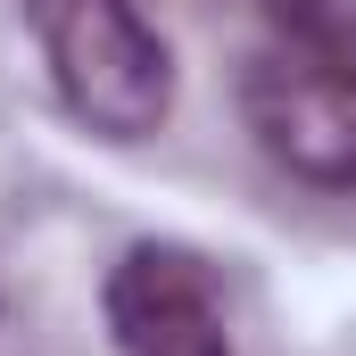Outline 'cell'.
<instances>
[{
    "mask_svg": "<svg viewBox=\"0 0 356 356\" xmlns=\"http://www.w3.org/2000/svg\"><path fill=\"white\" fill-rule=\"evenodd\" d=\"M58 99L108 141H141L175 116V58L141 0H25Z\"/></svg>",
    "mask_w": 356,
    "mask_h": 356,
    "instance_id": "1",
    "label": "cell"
},
{
    "mask_svg": "<svg viewBox=\"0 0 356 356\" xmlns=\"http://www.w3.org/2000/svg\"><path fill=\"white\" fill-rule=\"evenodd\" d=\"M241 116L282 175L315 191H356V58L282 50L241 83Z\"/></svg>",
    "mask_w": 356,
    "mask_h": 356,
    "instance_id": "2",
    "label": "cell"
},
{
    "mask_svg": "<svg viewBox=\"0 0 356 356\" xmlns=\"http://www.w3.org/2000/svg\"><path fill=\"white\" fill-rule=\"evenodd\" d=\"M108 340L116 356H232L216 273L175 241H141L108 266Z\"/></svg>",
    "mask_w": 356,
    "mask_h": 356,
    "instance_id": "3",
    "label": "cell"
},
{
    "mask_svg": "<svg viewBox=\"0 0 356 356\" xmlns=\"http://www.w3.org/2000/svg\"><path fill=\"white\" fill-rule=\"evenodd\" d=\"M257 8L290 33V50L356 58V0H257Z\"/></svg>",
    "mask_w": 356,
    "mask_h": 356,
    "instance_id": "4",
    "label": "cell"
}]
</instances>
